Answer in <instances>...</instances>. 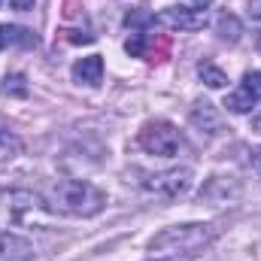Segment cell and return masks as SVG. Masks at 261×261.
<instances>
[{
  "mask_svg": "<svg viewBox=\"0 0 261 261\" xmlns=\"http://www.w3.org/2000/svg\"><path fill=\"white\" fill-rule=\"evenodd\" d=\"M249 161H252V170H255V173L261 176V146H255V149H252V155H249Z\"/></svg>",
  "mask_w": 261,
  "mask_h": 261,
  "instance_id": "16",
  "label": "cell"
},
{
  "mask_svg": "<svg viewBox=\"0 0 261 261\" xmlns=\"http://www.w3.org/2000/svg\"><path fill=\"white\" fill-rule=\"evenodd\" d=\"M34 3H37V0H12L15 9H34Z\"/></svg>",
  "mask_w": 261,
  "mask_h": 261,
  "instance_id": "17",
  "label": "cell"
},
{
  "mask_svg": "<svg viewBox=\"0 0 261 261\" xmlns=\"http://www.w3.org/2000/svg\"><path fill=\"white\" fill-rule=\"evenodd\" d=\"M240 21H237V15H219V37L225 40V43H237L240 40Z\"/></svg>",
  "mask_w": 261,
  "mask_h": 261,
  "instance_id": "12",
  "label": "cell"
},
{
  "mask_svg": "<svg viewBox=\"0 0 261 261\" xmlns=\"http://www.w3.org/2000/svg\"><path fill=\"white\" fill-rule=\"evenodd\" d=\"M6 46H24V49H31V46H37V37L31 31H24V28L0 24V49H6Z\"/></svg>",
  "mask_w": 261,
  "mask_h": 261,
  "instance_id": "10",
  "label": "cell"
},
{
  "mask_svg": "<svg viewBox=\"0 0 261 261\" xmlns=\"http://www.w3.org/2000/svg\"><path fill=\"white\" fill-rule=\"evenodd\" d=\"M258 100H261V70H249V73L243 76L240 88L225 97V107H228L231 113H249Z\"/></svg>",
  "mask_w": 261,
  "mask_h": 261,
  "instance_id": "5",
  "label": "cell"
},
{
  "mask_svg": "<svg viewBox=\"0 0 261 261\" xmlns=\"http://www.w3.org/2000/svg\"><path fill=\"white\" fill-rule=\"evenodd\" d=\"M192 125L200 134H216L219 130V113L210 100H197L195 110H192Z\"/></svg>",
  "mask_w": 261,
  "mask_h": 261,
  "instance_id": "9",
  "label": "cell"
},
{
  "mask_svg": "<svg viewBox=\"0 0 261 261\" xmlns=\"http://www.w3.org/2000/svg\"><path fill=\"white\" fill-rule=\"evenodd\" d=\"M73 79L79 85H100L103 79V58L100 55H88V58H79L73 64Z\"/></svg>",
  "mask_w": 261,
  "mask_h": 261,
  "instance_id": "8",
  "label": "cell"
},
{
  "mask_svg": "<svg viewBox=\"0 0 261 261\" xmlns=\"http://www.w3.org/2000/svg\"><path fill=\"white\" fill-rule=\"evenodd\" d=\"M146 34H134L128 43H125V49H128V55H134V58H140V55H146Z\"/></svg>",
  "mask_w": 261,
  "mask_h": 261,
  "instance_id": "15",
  "label": "cell"
},
{
  "mask_svg": "<svg viewBox=\"0 0 261 261\" xmlns=\"http://www.w3.org/2000/svg\"><path fill=\"white\" fill-rule=\"evenodd\" d=\"M155 261H164V258H155ZM167 261H173V258H167Z\"/></svg>",
  "mask_w": 261,
  "mask_h": 261,
  "instance_id": "18",
  "label": "cell"
},
{
  "mask_svg": "<svg viewBox=\"0 0 261 261\" xmlns=\"http://www.w3.org/2000/svg\"><path fill=\"white\" fill-rule=\"evenodd\" d=\"M143 186H146V192L164 197V200H176V197H182L189 192V186H192V170H189V167L161 170V173H152Z\"/></svg>",
  "mask_w": 261,
  "mask_h": 261,
  "instance_id": "4",
  "label": "cell"
},
{
  "mask_svg": "<svg viewBox=\"0 0 261 261\" xmlns=\"http://www.w3.org/2000/svg\"><path fill=\"white\" fill-rule=\"evenodd\" d=\"M197 3H210V0H197Z\"/></svg>",
  "mask_w": 261,
  "mask_h": 261,
  "instance_id": "19",
  "label": "cell"
},
{
  "mask_svg": "<svg viewBox=\"0 0 261 261\" xmlns=\"http://www.w3.org/2000/svg\"><path fill=\"white\" fill-rule=\"evenodd\" d=\"M46 206L52 213L61 216H97L107 206V192H100L97 186L85 182V179H61L58 186H52V192L46 197Z\"/></svg>",
  "mask_w": 261,
  "mask_h": 261,
  "instance_id": "1",
  "label": "cell"
},
{
  "mask_svg": "<svg viewBox=\"0 0 261 261\" xmlns=\"http://www.w3.org/2000/svg\"><path fill=\"white\" fill-rule=\"evenodd\" d=\"M197 73H200V79H203L210 88H225V85H228V76H225L219 67H213V64H200Z\"/></svg>",
  "mask_w": 261,
  "mask_h": 261,
  "instance_id": "14",
  "label": "cell"
},
{
  "mask_svg": "<svg viewBox=\"0 0 261 261\" xmlns=\"http://www.w3.org/2000/svg\"><path fill=\"white\" fill-rule=\"evenodd\" d=\"M21 149H24L21 137L0 119V158H3V161H6V158H15V155H21Z\"/></svg>",
  "mask_w": 261,
  "mask_h": 261,
  "instance_id": "11",
  "label": "cell"
},
{
  "mask_svg": "<svg viewBox=\"0 0 261 261\" xmlns=\"http://www.w3.org/2000/svg\"><path fill=\"white\" fill-rule=\"evenodd\" d=\"M179 143H182V140H179V130L173 128L170 122H164V119L149 122L146 128L140 130V146H143L149 155H161V158L176 155Z\"/></svg>",
  "mask_w": 261,
  "mask_h": 261,
  "instance_id": "3",
  "label": "cell"
},
{
  "mask_svg": "<svg viewBox=\"0 0 261 261\" xmlns=\"http://www.w3.org/2000/svg\"><path fill=\"white\" fill-rule=\"evenodd\" d=\"M158 24L173 28V31H200L206 24V9H195V6H167L161 15H155Z\"/></svg>",
  "mask_w": 261,
  "mask_h": 261,
  "instance_id": "6",
  "label": "cell"
},
{
  "mask_svg": "<svg viewBox=\"0 0 261 261\" xmlns=\"http://www.w3.org/2000/svg\"><path fill=\"white\" fill-rule=\"evenodd\" d=\"M0 91H3V94H9V97H28V82H24V76H21V73H9V76L3 79Z\"/></svg>",
  "mask_w": 261,
  "mask_h": 261,
  "instance_id": "13",
  "label": "cell"
},
{
  "mask_svg": "<svg viewBox=\"0 0 261 261\" xmlns=\"http://www.w3.org/2000/svg\"><path fill=\"white\" fill-rule=\"evenodd\" d=\"M213 228L203 225V222H189V225H173V228H164L161 234L152 237L149 243V252L152 255H192L197 249H203L210 240H213Z\"/></svg>",
  "mask_w": 261,
  "mask_h": 261,
  "instance_id": "2",
  "label": "cell"
},
{
  "mask_svg": "<svg viewBox=\"0 0 261 261\" xmlns=\"http://www.w3.org/2000/svg\"><path fill=\"white\" fill-rule=\"evenodd\" d=\"M34 258V243L21 234L0 231V261H31Z\"/></svg>",
  "mask_w": 261,
  "mask_h": 261,
  "instance_id": "7",
  "label": "cell"
}]
</instances>
